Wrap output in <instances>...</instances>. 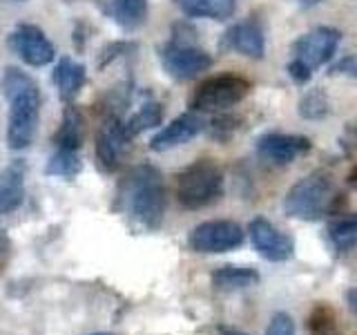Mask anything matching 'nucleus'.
I'll return each instance as SVG.
<instances>
[{"instance_id":"nucleus-1","label":"nucleus","mask_w":357,"mask_h":335,"mask_svg":"<svg viewBox=\"0 0 357 335\" xmlns=\"http://www.w3.org/2000/svg\"><path fill=\"white\" fill-rule=\"evenodd\" d=\"M167 206V190L159 168L141 163L121 179L116 208L139 230H156Z\"/></svg>"},{"instance_id":"nucleus-2","label":"nucleus","mask_w":357,"mask_h":335,"mask_svg":"<svg viewBox=\"0 0 357 335\" xmlns=\"http://www.w3.org/2000/svg\"><path fill=\"white\" fill-rule=\"evenodd\" d=\"M0 89L7 98V145L25 150L33 143L40 123V89L36 81L18 67H7L0 78Z\"/></svg>"},{"instance_id":"nucleus-3","label":"nucleus","mask_w":357,"mask_h":335,"mask_svg":"<svg viewBox=\"0 0 357 335\" xmlns=\"http://www.w3.org/2000/svg\"><path fill=\"white\" fill-rule=\"evenodd\" d=\"M340 190L326 172H310L288 190L284 197V212L293 219L317 221L333 215L340 206Z\"/></svg>"},{"instance_id":"nucleus-4","label":"nucleus","mask_w":357,"mask_h":335,"mask_svg":"<svg viewBox=\"0 0 357 335\" xmlns=\"http://www.w3.org/2000/svg\"><path fill=\"white\" fill-rule=\"evenodd\" d=\"M176 201L188 210L212 206L223 195V172L212 159L190 163L176 177Z\"/></svg>"},{"instance_id":"nucleus-5","label":"nucleus","mask_w":357,"mask_h":335,"mask_svg":"<svg viewBox=\"0 0 357 335\" xmlns=\"http://www.w3.org/2000/svg\"><path fill=\"white\" fill-rule=\"evenodd\" d=\"M250 83L237 74H219L204 81L190 98V107L195 112H221L234 107L248 96Z\"/></svg>"},{"instance_id":"nucleus-6","label":"nucleus","mask_w":357,"mask_h":335,"mask_svg":"<svg viewBox=\"0 0 357 335\" xmlns=\"http://www.w3.org/2000/svg\"><path fill=\"white\" fill-rule=\"evenodd\" d=\"M245 232L239 223L230 219H212L204 221L190 232L188 244L195 253L201 255H219V253H230L239 248L243 244Z\"/></svg>"},{"instance_id":"nucleus-7","label":"nucleus","mask_w":357,"mask_h":335,"mask_svg":"<svg viewBox=\"0 0 357 335\" xmlns=\"http://www.w3.org/2000/svg\"><path fill=\"white\" fill-rule=\"evenodd\" d=\"M161 65L167 76L176 78V81H190V78H197L210 70L212 56L206 50L174 38L161 47Z\"/></svg>"},{"instance_id":"nucleus-8","label":"nucleus","mask_w":357,"mask_h":335,"mask_svg":"<svg viewBox=\"0 0 357 335\" xmlns=\"http://www.w3.org/2000/svg\"><path fill=\"white\" fill-rule=\"evenodd\" d=\"M132 137L126 130L123 123L116 114L105 117V121L100 123V128L96 132V165L103 172H116L121 161L126 159V154L130 150Z\"/></svg>"},{"instance_id":"nucleus-9","label":"nucleus","mask_w":357,"mask_h":335,"mask_svg":"<svg viewBox=\"0 0 357 335\" xmlns=\"http://www.w3.org/2000/svg\"><path fill=\"white\" fill-rule=\"evenodd\" d=\"M7 47L29 67H45L56 56L52 40L45 36L43 29H38L36 25H29V22H22V25H18L9 34Z\"/></svg>"},{"instance_id":"nucleus-10","label":"nucleus","mask_w":357,"mask_h":335,"mask_svg":"<svg viewBox=\"0 0 357 335\" xmlns=\"http://www.w3.org/2000/svg\"><path fill=\"white\" fill-rule=\"evenodd\" d=\"M340 40L342 34L335 27H315L293 43V59L304 63L312 72L315 67H321L333 59Z\"/></svg>"},{"instance_id":"nucleus-11","label":"nucleus","mask_w":357,"mask_h":335,"mask_svg":"<svg viewBox=\"0 0 357 335\" xmlns=\"http://www.w3.org/2000/svg\"><path fill=\"white\" fill-rule=\"evenodd\" d=\"M248 232L255 251L268 262H288L295 255V239L264 217L252 219Z\"/></svg>"},{"instance_id":"nucleus-12","label":"nucleus","mask_w":357,"mask_h":335,"mask_svg":"<svg viewBox=\"0 0 357 335\" xmlns=\"http://www.w3.org/2000/svg\"><path fill=\"white\" fill-rule=\"evenodd\" d=\"M310 148H312L310 139L299 137V134L271 132V134H264V137L257 139V154L273 165L293 163L301 154H308Z\"/></svg>"},{"instance_id":"nucleus-13","label":"nucleus","mask_w":357,"mask_h":335,"mask_svg":"<svg viewBox=\"0 0 357 335\" xmlns=\"http://www.w3.org/2000/svg\"><path fill=\"white\" fill-rule=\"evenodd\" d=\"M221 50L237 52L248 59L261 61L266 54V36L257 20H243L232 25L221 38Z\"/></svg>"},{"instance_id":"nucleus-14","label":"nucleus","mask_w":357,"mask_h":335,"mask_svg":"<svg viewBox=\"0 0 357 335\" xmlns=\"http://www.w3.org/2000/svg\"><path fill=\"white\" fill-rule=\"evenodd\" d=\"M204 130V121H201L195 112H185V114L176 117L170 126H165L161 132H156L150 141V150L154 152H167L172 148L188 143L190 139H195L197 134Z\"/></svg>"},{"instance_id":"nucleus-15","label":"nucleus","mask_w":357,"mask_h":335,"mask_svg":"<svg viewBox=\"0 0 357 335\" xmlns=\"http://www.w3.org/2000/svg\"><path fill=\"white\" fill-rule=\"evenodd\" d=\"M25 161L16 159L0 172V215L14 212L25 199Z\"/></svg>"},{"instance_id":"nucleus-16","label":"nucleus","mask_w":357,"mask_h":335,"mask_svg":"<svg viewBox=\"0 0 357 335\" xmlns=\"http://www.w3.org/2000/svg\"><path fill=\"white\" fill-rule=\"evenodd\" d=\"M87 81L85 67L81 63H76L70 56L59 61V65L54 67V85L59 89V96L63 103H74V98L78 96V92L83 89Z\"/></svg>"},{"instance_id":"nucleus-17","label":"nucleus","mask_w":357,"mask_h":335,"mask_svg":"<svg viewBox=\"0 0 357 335\" xmlns=\"http://www.w3.org/2000/svg\"><path fill=\"white\" fill-rule=\"evenodd\" d=\"M257 282H259V273L250 266L226 264L212 273V286L219 290H241L255 286Z\"/></svg>"},{"instance_id":"nucleus-18","label":"nucleus","mask_w":357,"mask_h":335,"mask_svg":"<svg viewBox=\"0 0 357 335\" xmlns=\"http://www.w3.org/2000/svg\"><path fill=\"white\" fill-rule=\"evenodd\" d=\"M54 145L56 148H67V150H81L83 145V117L72 103L65 107L61 128L54 134Z\"/></svg>"},{"instance_id":"nucleus-19","label":"nucleus","mask_w":357,"mask_h":335,"mask_svg":"<svg viewBox=\"0 0 357 335\" xmlns=\"http://www.w3.org/2000/svg\"><path fill=\"white\" fill-rule=\"evenodd\" d=\"M183 14L192 18H212V20H226L234 14L237 0H176Z\"/></svg>"},{"instance_id":"nucleus-20","label":"nucleus","mask_w":357,"mask_h":335,"mask_svg":"<svg viewBox=\"0 0 357 335\" xmlns=\"http://www.w3.org/2000/svg\"><path fill=\"white\" fill-rule=\"evenodd\" d=\"M328 241L337 253H357V215H346L328 223Z\"/></svg>"},{"instance_id":"nucleus-21","label":"nucleus","mask_w":357,"mask_h":335,"mask_svg":"<svg viewBox=\"0 0 357 335\" xmlns=\"http://www.w3.org/2000/svg\"><path fill=\"white\" fill-rule=\"evenodd\" d=\"M112 18L123 29H139L148 18V0H112Z\"/></svg>"},{"instance_id":"nucleus-22","label":"nucleus","mask_w":357,"mask_h":335,"mask_svg":"<svg viewBox=\"0 0 357 335\" xmlns=\"http://www.w3.org/2000/svg\"><path fill=\"white\" fill-rule=\"evenodd\" d=\"M83 170L81 161V150H67V148H56L50 156L47 165H45V174L50 177H63V179H74Z\"/></svg>"},{"instance_id":"nucleus-23","label":"nucleus","mask_w":357,"mask_h":335,"mask_svg":"<svg viewBox=\"0 0 357 335\" xmlns=\"http://www.w3.org/2000/svg\"><path fill=\"white\" fill-rule=\"evenodd\" d=\"M161 121H163V105L159 100H148V103H145L137 114L126 123V130L130 137H137V134H141L143 130L161 126Z\"/></svg>"},{"instance_id":"nucleus-24","label":"nucleus","mask_w":357,"mask_h":335,"mask_svg":"<svg viewBox=\"0 0 357 335\" xmlns=\"http://www.w3.org/2000/svg\"><path fill=\"white\" fill-rule=\"evenodd\" d=\"M328 112H331V100L321 87H312L299 98V117H304L308 121L324 119Z\"/></svg>"},{"instance_id":"nucleus-25","label":"nucleus","mask_w":357,"mask_h":335,"mask_svg":"<svg viewBox=\"0 0 357 335\" xmlns=\"http://www.w3.org/2000/svg\"><path fill=\"white\" fill-rule=\"evenodd\" d=\"M310 335H337V324H335V313L326 304H317L310 313Z\"/></svg>"},{"instance_id":"nucleus-26","label":"nucleus","mask_w":357,"mask_h":335,"mask_svg":"<svg viewBox=\"0 0 357 335\" xmlns=\"http://www.w3.org/2000/svg\"><path fill=\"white\" fill-rule=\"evenodd\" d=\"M266 335H295V322L288 313H275L268 324Z\"/></svg>"},{"instance_id":"nucleus-27","label":"nucleus","mask_w":357,"mask_h":335,"mask_svg":"<svg viewBox=\"0 0 357 335\" xmlns=\"http://www.w3.org/2000/svg\"><path fill=\"white\" fill-rule=\"evenodd\" d=\"M331 74L333 76H351V78H357V54H351V56H346V59H342L340 63H335L331 67Z\"/></svg>"},{"instance_id":"nucleus-28","label":"nucleus","mask_w":357,"mask_h":335,"mask_svg":"<svg viewBox=\"0 0 357 335\" xmlns=\"http://www.w3.org/2000/svg\"><path fill=\"white\" fill-rule=\"evenodd\" d=\"M288 74H290V78L297 83V85H304V83H308L310 81V76H312V72L308 70V67L304 65V63H299V61H290L288 63Z\"/></svg>"},{"instance_id":"nucleus-29","label":"nucleus","mask_w":357,"mask_h":335,"mask_svg":"<svg viewBox=\"0 0 357 335\" xmlns=\"http://www.w3.org/2000/svg\"><path fill=\"white\" fill-rule=\"evenodd\" d=\"M346 304H349V308L357 315V288H351L349 293H346Z\"/></svg>"},{"instance_id":"nucleus-30","label":"nucleus","mask_w":357,"mask_h":335,"mask_svg":"<svg viewBox=\"0 0 357 335\" xmlns=\"http://www.w3.org/2000/svg\"><path fill=\"white\" fill-rule=\"evenodd\" d=\"M9 253V239H7V234L0 230V260Z\"/></svg>"},{"instance_id":"nucleus-31","label":"nucleus","mask_w":357,"mask_h":335,"mask_svg":"<svg viewBox=\"0 0 357 335\" xmlns=\"http://www.w3.org/2000/svg\"><path fill=\"white\" fill-rule=\"evenodd\" d=\"M293 3L301 9H310V7H315L319 3H324V0H293Z\"/></svg>"},{"instance_id":"nucleus-32","label":"nucleus","mask_w":357,"mask_h":335,"mask_svg":"<svg viewBox=\"0 0 357 335\" xmlns=\"http://www.w3.org/2000/svg\"><path fill=\"white\" fill-rule=\"evenodd\" d=\"M219 333L221 335H248V333H243L239 329H232V327H219Z\"/></svg>"},{"instance_id":"nucleus-33","label":"nucleus","mask_w":357,"mask_h":335,"mask_svg":"<svg viewBox=\"0 0 357 335\" xmlns=\"http://www.w3.org/2000/svg\"><path fill=\"white\" fill-rule=\"evenodd\" d=\"M349 184L357 188V168H355V170H353V172L349 174Z\"/></svg>"},{"instance_id":"nucleus-34","label":"nucleus","mask_w":357,"mask_h":335,"mask_svg":"<svg viewBox=\"0 0 357 335\" xmlns=\"http://www.w3.org/2000/svg\"><path fill=\"white\" fill-rule=\"evenodd\" d=\"M96 335H114V333H96Z\"/></svg>"},{"instance_id":"nucleus-35","label":"nucleus","mask_w":357,"mask_h":335,"mask_svg":"<svg viewBox=\"0 0 357 335\" xmlns=\"http://www.w3.org/2000/svg\"><path fill=\"white\" fill-rule=\"evenodd\" d=\"M353 132H355V134H357V123H355V126H353Z\"/></svg>"}]
</instances>
